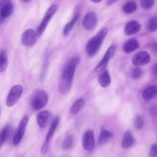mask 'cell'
<instances>
[{"label":"cell","instance_id":"6da1fadb","mask_svg":"<svg viewBox=\"0 0 157 157\" xmlns=\"http://www.w3.org/2000/svg\"><path fill=\"white\" fill-rule=\"evenodd\" d=\"M80 62L77 56L72 58L64 69L58 86V91L62 94H67L72 86L75 70Z\"/></svg>","mask_w":157,"mask_h":157},{"label":"cell","instance_id":"7a4b0ae2","mask_svg":"<svg viewBox=\"0 0 157 157\" xmlns=\"http://www.w3.org/2000/svg\"><path fill=\"white\" fill-rule=\"evenodd\" d=\"M107 32V29L103 28L88 42L86 46V53L88 56H93L97 53Z\"/></svg>","mask_w":157,"mask_h":157},{"label":"cell","instance_id":"3957f363","mask_svg":"<svg viewBox=\"0 0 157 157\" xmlns=\"http://www.w3.org/2000/svg\"><path fill=\"white\" fill-rule=\"evenodd\" d=\"M48 100V94L44 90H37L31 96L30 104L33 109L37 110L46 105Z\"/></svg>","mask_w":157,"mask_h":157},{"label":"cell","instance_id":"277c9868","mask_svg":"<svg viewBox=\"0 0 157 157\" xmlns=\"http://www.w3.org/2000/svg\"><path fill=\"white\" fill-rule=\"evenodd\" d=\"M23 86L20 85H16L12 86L7 94L6 101V105L8 107L14 105L20 99L23 93Z\"/></svg>","mask_w":157,"mask_h":157},{"label":"cell","instance_id":"5b68a950","mask_svg":"<svg viewBox=\"0 0 157 157\" xmlns=\"http://www.w3.org/2000/svg\"><path fill=\"white\" fill-rule=\"evenodd\" d=\"M116 51V47L115 45H110L105 52L104 57L101 59V60L97 64L96 66L94 71L95 72H100L105 69L106 66H107L108 63L112 59V58L114 56Z\"/></svg>","mask_w":157,"mask_h":157},{"label":"cell","instance_id":"8992f818","mask_svg":"<svg viewBox=\"0 0 157 157\" xmlns=\"http://www.w3.org/2000/svg\"><path fill=\"white\" fill-rule=\"evenodd\" d=\"M58 9V6L55 4H53L47 10L38 29L37 31V36H40L42 34V33H44V31H45L48 22L50 21V19L52 18V17L55 15V13H56V12L57 11Z\"/></svg>","mask_w":157,"mask_h":157},{"label":"cell","instance_id":"52a82bcc","mask_svg":"<svg viewBox=\"0 0 157 157\" xmlns=\"http://www.w3.org/2000/svg\"><path fill=\"white\" fill-rule=\"evenodd\" d=\"M28 122V116L26 115L21 118V120H20L17 126V129L15 130V132L14 133V136L13 137V140H12V143L13 145H18L21 140L24 136Z\"/></svg>","mask_w":157,"mask_h":157},{"label":"cell","instance_id":"ba28073f","mask_svg":"<svg viewBox=\"0 0 157 157\" xmlns=\"http://www.w3.org/2000/svg\"><path fill=\"white\" fill-rule=\"evenodd\" d=\"M82 145L86 151H91L94 148V137L93 131L88 129L86 131L82 139Z\"/></svg>","mask_w":157,"mask_h":157},{"label":"cell","instance_id":"9c48e42d","mask_svg":"<svg viewBox=\"0 0 157 157\" xmlns=\"http://www.w3.org/2000/svg\"><path fill=\"white\" fill-rule=\"evenodd\" d=\"M37 38V34L34 29L29 28L25 30L21 37V44L26 47H31L36 43Z\"/></svg>","mask_w":157,"mask_h":157},{"label":"cell","instance_id":"30bf717a","mask_svg":"<svg viewBox=\"0 0 157 157\" xmlns=\"http://www.w3.org/2000/svg\"><path fill=\"white\" fill-rule=\"evenodd\" d=\"M98 23V17L96 14L93 12L86 13L83 17L82 25L86 30H91L94 29Z\"/></svg>","mask_w":157,"mask_h":157},{"label":"cell","instance_id":"8fae6325","mask_svg":"<svg viewBox=\"0 0 157 157\" xmlns=\"http://www.w3.org/2000/svg\"><path fill=\"white\" fill-rule=\"evenodd\" d=\"M150 61V56L146 51H141L136 55L132 58V63L136 66H140L147 64Z\"/></svg>","mask_w":157,"mask_h":157},{"label":"cell","instance_id":"7c38bea8","mask_svg":"<svg viewBox=\"0 0 157 157\" xmlns=\"http://www.w3.org/2000/svg\"><path fill=\"white\" fill-rule=\"evenodd\" d=\"M13 10V5L10 0L0 1V17L4 20L11 15Z\"/></svg>","mask_w":157,"mask_h":157},{"label":"cell","instance_id":"4fadbf2b","mask_svg":"<svg viewBox=\"0 0 157 157\" xmlns=\"http://www.w3.org/2000/svg\"><path fill=\"white\" fill-rule=\"evenodd\" d=\"M52 120V114L49 111H42L37 115V123L41 128L48 126Z\"/></svg>","mask_w":157,"mask_h":157},{"label":"cell","instance_id":"5bb4252c","mask_svg":"<svg viewBox=\"0 0 157 157\" xmlns=\"http://www.w3.org/2000/svg\"><path fill=\"white\" fill-rule=\"evenodd\" d=\"M136 139L130 131L127 130L124 132L123 137L121 140V146L123 148H128L135 145Z\"/></svg>","mask_w":157,"mask_h":157},{"label":"cell","instance_id":"9a60e30c","mask_svg":"<svg viewBox=\"0 0 157 157\" xmlns=\"http://www.w3.org/2000/svg\"><path fill=\"white\" fill-rule=\"evenodd\" d=\"M15 127L12 125H7L5 126L0 132V147L11 137Z\"/></svg>","mask_w":157,"mask_h":157},{"label":"cell","instance_id":"2e32d148","mask_svg":"<svg viewBox=\"0 0 157 157\" xmlns=\"http://www.w3.org/2000/svg\"><path fill=\"white\" fill-rule=\"evenodd\" d=\"M141 28L140 24L136 20L129 21L124 27V33L126 35H132L140 31Z\"/></svg>","mask_w":157,"mask_h":157},{"label":"cell","instance_id":"e0dca14e","mask_svg":"<svg viewBox=\"0 0 157 157\" xmlns=\"http://www.w3.org/2000/svg\"><path fill=\"white\" fill-rule=\"evenodd\" d=\"M157 93V86L156 85H151L146 88L142 94V98L145 101H149L153 98Z\"/></svg>","mask_w":157,"mask_h":157},{"label":"cell","instance_id":"ac0fdd59","mask_svg":"<svg viewBox=\"0 0 157 157\" xmlns=\"http://www.w3.org/2000/svg\"><path fill=\"white\" fill-rule=\"evenodd\" d=\"M139 46V43L138 40L135 39H132L126 41L124 43L123 47V49L125 53H129L137 50Z\"/></svg>","mask_w":157,"mask_h":157},{"label":"cell","instance_id":"d6986e66","mask_svg":"<svg viewBox=\"0 0 157 157\" xmlns=\"http://www.w3.org/2000/svg\"><path fill=\"white\" fill-rule=\"evenodd\" d=\"M113 136L112 133L109 130L106 129L105 128L102 127L101 128L99 139H98V144L100 145H104L106 144Z\"/></svg>","mask_w":157,"mask_h":157},{"label":"cell","instance_id":"ffe728a7","mask_svg":"<svg viewBox=\"0 0 157 157\" xmlns=\"http://www.w3.org/2000/svg\"><path fill=\"white\" fill-rule=\"evenodd\" d=\"M98 82L99 85L103 87H107L111 83V77L107 70L104 71L99 77Z\"/></svg>","mask_w":157,"mask_h":157},{"label":"cell","instance_id":"44dd1931","mask_svg":"<svg viewBox=\"0 0 157 157\" xmlns=\"http://www.w3.org/2000/svg\"><path fill=\"white\" fill-rule=\"evenodd\" d=\"M59 122V118L58 117H56L52 121L50 127L49 128V130L46 136V139H45V143L49 144V142L51 140V139L54 134V132L58 125Z\"/></svg>","mask_w":157,"mask_h":157},{"label":"cell","instance_id":"7402d4cb","mask_svg":"<svg viewBox=\"0 0 157 157\" xmlns=\"http://www.w3.org/2000/svg\"><path fill=\"white\" fill-rule=\"evenodd\" d=\"M137 8V5L136 2L133 1H128L123 7V11L126 14H131L134 13Z\"/></svg>","mask_w":157,"mask_h":157},{"label":"cell","instance_id":"603a6c76","mask_svg":"<svg viewBox=\"0 0 157 157\" xmlns=\"http://www.w3.org/2000/svg\"><path fill=\"white\" fill-rule=\"evenodd\" d=\"M8 65V59L6 52L2 50L0 52V73L4 72Z\"/></svg>","mask_w":157,"mask_h":157},{"label":"cell","instance_id":"cb8c5ba5","mask_svg":"<svg viewBox=\"0 0 157 157\" xmlns=\"http://www.w3.org/2000/svg\"><path fill=\"white\" fill-rule=\"evenodd\" d=\"M78 18H79V15L78 14H75L74 15V17L71 19V20L66 25V26H65V27L63 29V35L64 36H68V34H69L70 31L72 29L73 26H74L75 23H76V21L78 19Z\"/></svg>","mask_w":157,"mask_h":157},{"label":"cell","instance_id":"d4e9b609","mask_svg":"<svg viewBox=\"0 0 157 157\" xmlns=\"http://www.w3.org/2000/svg\"><path fill=\"white\" fill-rule=\"evenodd\" d=\"M84 101L82 98H79L77 100H76L74 103L72 105L71 109H70V112L72 114H77L82 109V107L83 105Z\"/></svg>","mask_w":157,"mask_h":157},{"label":"cell","instance_id":"484cf974","mask_svg":"<svg viewBox=\"0 0 157 157\" xmlns=\"http://www.w3.org/2000/svg\"><path fill=\"white\" fill-rule=\"evenodd\" d=\"M73 136L71 134H67L62 142L63 149L67 150L71 148L73 145Z\"/></svg>","mask_w":157,"mask_h":157},{"label":"cell","instance_id":"4316f807","mask_svg":"<svg viewBox=\"0 0 157 157\" xmlns=\"http://www.w3.org/2000/svg\"><path fill=\"white\" fill-rule=\"evenodd\" d=\"M146 28L148 31L150 32L156 31L157 29V18L156 17H153L151 18L147 24Z\"/></svg>","mask_w":157,"mask_h":157},{"label":"cell","instance_id":"83f0119b","mask_svg":"<svg viewBox=\"0 0 157 157\" xmlns=\"http://www.w3.org/2000/svg\"><path fill=\"white\" fill-rule=\"evenodd\" d=\"M141 7L144 9H150L155 4V0H140Z\"/></svg>","mask_w":157,"mask_h":157},{"label":"cell","instance_id":"f1b7e54d","mask_svg":"<svg viewBox=\"0 0 157 157\" xmlns=\"http://www.w3.org/2000/svg\"><path fill=\"white\" fill-rule=\"evenodd\" d=\"M142 71L140 67L137 66L134 68L131 73V76L133 79H138L142 76Z\"/></svg>","mask_w":157,"mask_h":157},{"label":"cell","instance_id":"f546056e","mask_svg":"<svg viewBox=\"0 0 157 157\" xmlns=\"http://www.w3.org/2000/svg\"><path fill=\"white\" fill-rule=\"evenodd\" d=\"M144 124V119L140 115L136 116L134 120V126L137 129H140L143 128Z\"/></svg>","mask_w":157,"mask_h":157},{"label":"cell","instance_id":"4dcf8cb0","mask_svg":"<svg viewBox=\"0 0 157 157\" xmlns=\"http://www.w3.org/2000/svg\"><path fill=\"white\" fill-rule=\"evenodd\" d=\"M148 155L150 157H157V148L156 144H153L151 145Z\"/></svg>","mask_w":157,"mask_h":157},{"label":"cell","instance_id":"1f68e13d","mask_svg":"<svg viewBox=\"0 0 157 157\" xmlns=\"http://www.w3.org/2000/svg\"><path fill=\"white\" fill-rule=\"evenodd\" d=\"M48 148H49V144L44 142L42 147V148H41L42 153L43 155H45L48 151Z\"/></svg>","mask_w":157,"mask_h":157},{"label":"cell","instance_id":"d6a6232c","mask_svg":"<svg viewBox=\"0 0 157 157\" xmlns=\"http://www.w3.org/2000/svg\"><path fill=\"white\" fill-rule=\"evenodd\" d=\"M149 112L151 116H155L156 113V107L155 105L151 106L149 109Z\"/></svg>","mask_w":157,"mask_h":157},{"label":"cell","instance_id":"836d02e7","mask_svg":"<svg viewBox=\"0 0 157 157\" xmlns=\"http://www.w3.org/2000/svg\"><path fill=\"white\" fill-rule=\"evenodd\" d=\"M156 71H157V69H156V64H155L152 67V68H151V73H152V74L154 75H156Z\"/></svg>","mask_w":157,"mask_h":157},{"label":"cell","instance_id":"e575fe53","mask_svg":"<svg viewBox=\"0 0 157 157\" xmlns=\"http://www.w3.org/2000/svg\"><path fill=\"white\" fill-rule=\"evenodd\" d=\"M117 1H118V0H107V2H106V3H107V5H109V6H110V5H112V4H114V3L116 2Z\"/></svg>","mask_w":157,"mask_h":157},{"label":"cell","instance_id":"d590c367","mask_svg":"<svg viewBox=\"0 0 157 157\" xmlns=\"http://www.w3.org/2000/svg\"><path fill=\"white\" fill-rule=\"evenodd\" d=\"M93 2H94V3H99L101 1H102V0H91Z\"/></svg>","mask_w":157,"mask_h":157},{"label":"cell","instance_id":"8d00e7d4","mask_svg":"<svg viewBox=\"0 0 157 157\" xmlns=\"http://www.w3.org/2000/svg\"><path fill=\"white\" fill-rule=\"evenodd\" d=\"M153 48H154L153 50H154L155 52H156V43L153 44Z\"/></svg>","mask_w":157,"mask_h":157},{"label":"cell","instance_id":"74e56055","mask_svg":"<svg viewBox=\"0 0 157 157\" xmlns=\"http://www.w3.org/2000/svg\"><path fill=\"white\" fill-rule=\"evenodd\" d=\"M4 19L2 18L1 17H0V25L2 24V23L4 21Z\"/></svg>","mask_w":157,"mask_h":157},{"label":"cell","instance_id":"f35d334b","mask_svg":"<svg viewBox=\"0 0 157 157\" xmlns=\"http://www.w3.org/2000/svg\"><path fill=\"white\" fill-rule=\"evenodd\" d=\"M21 1H24V2H28V1H29V0H21Z\"/></svg>","mask_w":157,"mask_h":157},{"label":"cell","instance_id":"ab89813d","mask_svg":"<svg viewBox=\"0 0 157 157\" xmlns=\"http://www.w3.org/2000/svg\"><path fill=\"white\" fill-rule=\"evenodd\" d=\"M0 115H1V107H0Z\"/></svg>","mask_w":157,"mask_h":157}]
</instances>
